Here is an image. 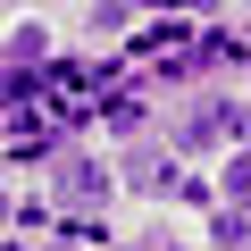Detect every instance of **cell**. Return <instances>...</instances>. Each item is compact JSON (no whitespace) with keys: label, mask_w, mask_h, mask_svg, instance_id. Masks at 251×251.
<instances>
[{"label":"cell","mask_w":251,"mask_h":251,"mask_svg":"<svg viewBox=\"0 0 251 251\" xmlns=\"http://www.w3.org/2000/svg\"><path fill=\"white\" fill-rule=\"evenodd\" d=\"M243 134H251V109H243V100H201V109H193V117L176 126V143H184V151H218V143L251 151Z\"/></svg>","instance_id":"obj_1"},{"label":"cell","mask_w":251,"mask_h":251,"mask_svg":"<svg viewBox=\"0 0 251 251\" xmlns=\"http://www.w3.org/2000/svg\"><path fill=\"white\" fill-rule=\"evenodd\" d=\"M59 143V117H42V109H9V159H42Z\"/></svg>","instance_id":"obj_2"},{"label":"cell","mask_w":251,"mask_h":251,"mask_svg":"<svg viewBox=\"0 0 251 251\" xmlns=\"http://www.w3.org/2000/svg\"><path fill=\"white\" fill-rule=\"evenodd\" d=\"M59 201H75V209L109 201V168H100V159H67V168H59Z\"/></svg>","instance_id":"obj_3"},{"label":"cell","mask_w":251,"mask_h":251,"mask_svg":"<svg viewBox=\"0 0 251 251\" xmlns=\"http://www.w3.org/2000/svg\"><path fill=\"white\" fill-rule=\"evenodd\" d=\"M117 176H126V184H143V193H184V176H176V159H168V151H134Z\"/></svg>","instance_id":"obj_4"},{"label":"cell","mask_w":251,"mask_h":251,"mask_svg":"<svg viewBox=\"0 0 251 251\" xmlns=\"http://www.w3.org/2000/svg\"><path fill=\"white\" fill-rule=\"evenodd\" d=\"M143 117H151L143 92H109V100H100V126H109V134H143Z\"/></svg>","instance_id":"obj_5"},{"label":"cell","mask_w":251,"mask_h":251,"mask_svg":"<svg viewBox=\"0 0 251 251\" xmlns=\"http://www.w3.org/2000/svg\"><path fill=\"white\" fill-rule=\"evenodd\" d=\"M243 59H251V42H243V34H226V25H209V34H201V67H243Z\"/></svg>","instance_id":"obj_6"},{"label":"cell","mask_w":251,"mask_h":251,"mask_svg":"<svg viewBox=\"0 0 251 251\" xmlns=\"http://www.w3.org/2000/svg\"><path fill=\"white\" fill-rule=\"evenodd\" d=\"M209 243L218 251H251V209H218L209 218Z\"/></svg>","instance_id":"obj_7"},{"label":"cell","mask_w":251,"mask_h":251,"mask_svg":"<svg viewBox=\"0 0 251 251\" xmlns=\"http://www.w3.org/2000/svg\"><path fill=\"white\" fill-rule=\"evenodd\" d=\"M226 209H251V151L226 159Z\"/></svg>","instance_id":"obj_8"},{"label":"cell","mask_w":251,"mask_h":251,"mask_svg":"<svg viewBox=\"0 0 251 251\" xmlns=\"http://www.w3.org/2000/svg\"><path fill=\"white\" fill-rule=\"evenodd\" d=\"M42 42H50L42 25H17V34H9V59H17V67H34V59H42Z\"/></svg>","instance_id":"obj_9"},{"label":"cell","mask_w":251,"mask_h":251,"mask_svg":"<svg viewBox=\"0 0 251 251\" xmlns=\"http://www.w3.org/2000/svg\"><path fill=\"white\" fill-rule=\"evenodd\" d=\"M42 251H84V243H42Z\"/></svg>","instance_id":"obj_10"},{"label":"cell","mask_w":251,"mask_h":251,"mask_svg":"<svg viewBox=\"0 0 251 251\" xmlns=\"http://www.w3.org/2000/svg\"><path fill=\"white\" fill-rule=\"evenodd\" d=\"M243 42H251V25H243Z\"/></svg>","instance_id":"obj_11"}]
</instances>
